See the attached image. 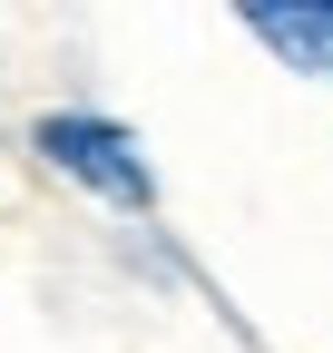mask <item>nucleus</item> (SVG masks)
<instances>
[{
    "label": "nucleus",
    "instance_id": "obj_1",
    "mask_svg": "<svg viewBox=\"0 0 333 353\" xmlns=\"http://www.w3.org/2000/svg\"><path fill=\"white\" fill-rule=\"evenodd\" d=\"M39 157H50L59 176H78L89 196H108V206H147V196H157V176H147L138 138H128L118 118H89V108L39 118Z\"/></svg>",
    "mask_w": 333,
    "mask_h": 353
},
{
    "label": "nucleus",
    "instance_id": "obj_2",
    "mask_svg": "<svg viewBox=\"0 0 333 353\" xmlns=\"http://www.w3.org/2000/svg\"><path fill=\"white\" fill-rule=\"evenodd\" d=\"M245 30H255L265 50H284L294 69L333 79V0H294V10H284V0H255V10H245Z\"/></svg>",
    "mask_w": 333,
    "mask_h": 353
}]
</instances>
